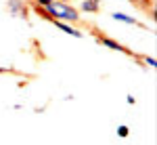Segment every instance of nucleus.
Returning a JSON list of instances; mask_svg holds the SVG:
<instances>
[{
  "instance_id": "1",
  "label": "nucleus",
  "mask_w": 157,
  "mask_h": 145,
  "mask_svg": "<svg viewBox=\"0 0 157 145\" xmlns=\"http://www.w3.org/2000/svg\"><path fill=\"white\" fill-rule=\"evenodd\" d=\"M44 11L50 15V23L52 21H67V23H78L82 17L80 11L71 6L69 2H50L48 6H44Z\"/></svg>"
},
{
  "instance_id": "2",
  "label": "nucleus",
  "mask_w": 157,
  "mask_h": 145,
  "mask_svg": "<svg viewBox=\"0 0 157 145\" xmlns=\"http://www.w3.org/2000/svg\"><path fill=\"white\" fill-rule=\"evenodd\" d=\"M6 9L13 17H21L27 19V6H25V0H9L6 2Z\"/></svg>"
},
{
  "instance_id": "3",
  "label": "nucleus",
  "mask_w": 157,
  "mask_h": 145,
  "mask_svg": "<svg viewBox=\"0 0 157 145\" xmlns=\"http://www.w3.org/2000/svg\"><path fill=\"white\" fill-rule=\"evenodd\" d=\"M98 44H103V46L111 48V50H117V53H126V55H134L132 50H128V48L124 46V44H120L117 40H113V38H107V36H98L97 38Z\"/></svg>"
},
{
  "instance_id": "4",
  "label": "nucleus",
  "mask_w": 157,
  "mask_h": 145,
  "mask_svg": "<svg viewBox=\"0 0 157 145\" xmlns=\"http://www.w3.org/2000/svg\"><path fill=\"white\" fill-rule=\"evenodd\" d=\"M52 23L59 27L61 32H65L67 36H73V38H84V32H80L78 27H73L71 23H67V21H52Z\"/></svg>"
},
{
  "instance_id": "5",
  "label": "nucleus",
  "mask_w": 157,
  "mask_h": 145,
  "mask_svg": "<svg viewBox=\"0 0 157 145\" xmlns=\"http://www.w3.org/2000/svg\"><path fill=\"white\" fill-rule=\"evenodd\" d=\"M82 13H98L101 11V0H82L80 2Z\"/></svg>"
},
{
  "instance_id": "6",
  "label": "nucleus",
  "mask_w": 157,
  "mask_h": 145,
  "mask_svg": "<svg viewBox=\"0 0 157 145\" xmlns=\"http://www.w3.org/2000/svg\"><path fill=\"white\" fill-rule=\"evenodd\" d=\"M115 21H120V23H126V25H138V21L134 19V17H130V15H126V13L121 11H115L113 15H111Z\"/></svg>"
},
{
  "instance_id": "7",
  "label": "nucleus",
  "mask_w": 157,
  "mask_h": 145,
  "mask_svg": "<svg viewBox=\"0 0 157 145\" xmlns=\"http://www.w3.org/2000/svg\"><path fill=\"white\" fill-rule=\"evenodd\" d=\"M128 135H130V128H128L126 124H120V126H117V137H120V139H126Z\"/></svg>"
},
{
  "instance_id": "8",
  "label": "nucleus",
  "mask_w": 157,
  "mask_h": 145,
  "mask_svg": "<svg viewBox=\"0 0 157 145\" xmlns=\"http://www.w3.org/2000/svg\"><path fill=\"white\" fill-rule=\"evenodd\" d=\"M143 61H145V65H147V67H151V70H153V67H157L155 57H151V55H145V57H143Z\"/></svg>"
},
{
  "instance_id": "9",
  "label": "nucleus",
  "mask_w": 157,
  "mask_h": 145,
  "mask_svg": "<svg viewBox=\"0 0 157 145\" xmlns=\"http://www.w3.org/2000/svg\"><path fill=\"white\" fill-rule=\"evenodd\" d=\"M50 2H55V0H34V6H48Z\"/></svg>"
},
{
  "instance_id": "10",
  "label": "nucleus",
  "mask_w": 157,
  "mask_h": 145,
  "mask_svg": "<svg viewBox=\"0 0 157 145\" xmlns=\"http://www.w3.org/2000/svg\"><path fill=\"white\" fill-rule=\"evenodd\" d=\"M126 103H128V105H134V103H136V97H134V95H128V97H126Z\"/></svg>"
},
{
  "instance_id": "11",
  "label": "nucleus",
  "mask_w": 157,
  "mask_h": 145,
  "mask_svg": "<svg viewBox=\"0 0 157 145\" xmlns=\"http://www.w3.org/2000/svg\"><path fill=\"white\" fill-rule=\"evenodd\" d=\"M140 2H143V4H149V2H151V0H140Z\"/></svg>"
},
{
  "instance_id": "12",
  "label": "nucleus",
  "mask_w": 157,
  "mask_h": 145,
  "mask_svg": "<svg viewBox=\"0 0 157 145\" xmlns=\"http://www.w3.org/2000/svg\"><path fill=\"white\" fill-rule=\"evenodd\" d=\"M55 2H69V0H55Z\"/></svg>"
},
{
  "instance_id": "13",
  "label": "nucleus",
  "mask_w": 157,
  "mask_h": 145,
  "mask_svg": "<svg viewBox=\"0 0 157 145\" xmlns=\"http://www.w3.org/2000/svg\"><path fill=\"white\" fill-rule=\"evenodd\" d=\"M4 72H6V70H4V67H0V74H4Z\"/></svg>"
},
{
  "instance_id": "14",
  "label": "nucleus",
  "mask_w": 157,
  "mask_h": 145,
  "mask_svg": "<svg viewBox=\"0 0 157 145\" xmlns=\"http://www.w3.org/2000/svg\"><path fill=\"white\" fill-rule=\"evenodd\" d=\"M132 2H140V0H132Z\"/></svg>"
}]
</instances>
